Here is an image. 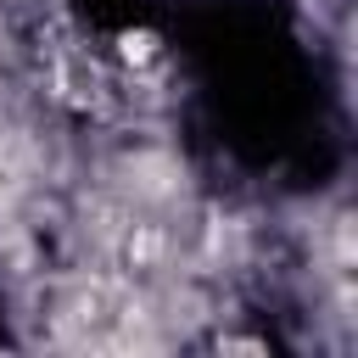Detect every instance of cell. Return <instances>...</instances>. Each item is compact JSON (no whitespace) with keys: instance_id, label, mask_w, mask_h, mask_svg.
Returning a JSON list of instances; mask_svg holds the SVG:
<instances>
[{"instance_id":"1","label":"cell","mask_w":358,"mask_h":358,"mask_svg":"<svg viewBox=\"0 0 358 358\" xmlns=\"http://www.w3.org/2000/svg\"><path fill=\"white\" fill-rule=\"evenodd\" d=\"M117 56H123L129 67H145V62H157V56H162V45H157V34H145V28L134 34V28H129V34L117 39Z\"/></svg>"}]
</instances>
